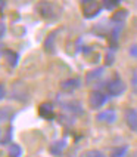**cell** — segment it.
Returning a JSON list of instances; mask_svg holds the SVG:
<instances>
[{
	"label": "cell",
	"instance_id": "6da1fadb",
	"mask_svg": "<svg viewBox=\"0 0 137 157\" xmlns=\"http://www.w3.org/2000/svg\"><path fill=\"white\" fill-rule=\"evenodd\" d=\"M35 12L40 15L41 18L44 19H55V18L58 17V10H56V6L49 2V0H40L38 3H37V6H35Z\"/></svg>",
	"mask_w": 137,
	"mask_h": 157
},
{
	"label": "cell",
	"instance_id": "7a4b0ae2",
	"mask_svg": "<svg viewBox=\"0 0 137 157\" xmlns=\"http://www.w3.org/2000/svg\"><path fill=\"white\" fill-rule=\"evenodd\" d=\"M81 9H83V17L90 19V18L97 17L102 10V6L99 5L97 0H92V2H86V3H81Z\"/></svg>",
	"mask_w": 137,
	"mask_h": 157
},
{
	"label": "cell",
	"instance_id": "3957f363",
	"mask_svg": "<svg viewBox=\"0 0 137 157\" xmlns=\"http://www.w3.org/2000/svg\"><path fill=\"white\" fill-rule=\"evenodd\" d=\"M60 105L65 111H68L71 116H81L84 113V108L80 101L77 99H68V101H60Z\"/></svg>",
	"mask_w": 137,
	"mask_h": 157
},
{
	"label": "cell",
	"instance_id": "277c9868",
	"mask_svg": "<svg viewBox=\"0 0 137 157\" xmlns=\"http://www.w3.org/2000/svg\"><path fill=\"white\" fill-rule=\"evenodd\" d=\"M125 83L121 80L120 77H115L112 78L111 82L108 83V86H106V90H108V94L111 96H120L122 95L124 92H125Z\"/></svg>",
	"mask_w": 137,
	"mask_h": 157
},
{
	"label": "cell",
	"instance_id": "5b68a950",
	"mask_svg": "<svg viewBox=\"0 0 137 157\" xmlns=\"http://www.w3.org/2000/svg\"><path fill=\"white\" fill-rule=\"evenodd\" d=\"M106 101H108V96L100 90H94L88 96V105H90L92 110H99L100 107L106 104Z\"/></svg>",
	"mask_w": 137,
	"mask_h": 157
},
{
	"label": "cell",
	"instance_id": "8992f818",
	"mask_svg": "<svg viewBox=\"0 0 137 157\" xmlns=\"http://www.w3.org/2000/svg\"><path fill=\"white\" fill-rule=\"evenodd\" d=\"M124 117H125V123L128 124V128L131 131H137V110L136 108H127L125 113H124Z\"/></svg>",
	"mask_w": 137,
	"mask_h": 157
},
{
	"label": "cell",
	"instance_id": "52a82bcc",
	"mask_svg": "<svg viewBox=\"0 0 137 157\" xmlns=\"http://www.w3.org/2000/svg\"><path fill=\"white\" fill-rule=\"evenodd\" d=\"M81 86V80L78 77H74V78H67V80H63L62 83H60V89L63 90V92H74L75 89Z\"/></svg>",
	"mask_w": 137,
	"mask_h": 157
},
{
	"label": "cell",
	"instance_id": "ba28073f",
	"mask_svg": "<svg viewBox=\"0 0 137 157\" xmlns=\"http://www.w3.org/2000/svg\"><path fill=\"white\" fill-rule=\"evenodd\" d=\"M97 122L100 123H106V124H112V123L117 122V113L114 110H105V111H100L97 114Z\"/></svg>",
	"mask_w": 137,
	"mask_h": 157
},
{
	"label": "cell",
	"instance_id": "9c48e42d",
	"mask_svg": "<svg viewBox=\"0 0 137 157\" xmlns=\"http://www.w3.org/2000/svg\"><path fill=\"white\" fill-rule=\"evenodd\" d=\"M38 114H40V117H43L46 120H52L55 117V108L49 102H43L38 107Z\"/></svg>",
	"mask_w": 137,
	"mask_h": 157
},
{
	"label": "cell",
	"instance_id": "30bf717a",
	"mask_svg": "<svg viewBox=\"0 0 137 157\" xmlns=\"http://www.w3.org/2000/svg\"><path fill=\"white\" fill-rule=\"evenodd\" d=\"M59 33V30H55V31H52L50 34L46 37V40H44V51L47 53H55V48H56V44H55V42H56V34Z\"/></svg>",
	"mask_w": 137,
	"mask_h": 157
},
{
	"label": "cell",
	"instance_id": "8fae6325",
	"mask_svg": "<svg viewBox=\"0 0 137 157\" xmlns=\"http://www.w3.org/2000/svg\"><path fill=\"white\" fill-rule=\"evenodd\" d=\"M103 74H105V68H103V67H100V68H94V70L88 71L87 76H86L87 85H93V83H96V82H99V78L102 77Z\"/></svg>",
	"mask_w": 137,
	"mask_h": 157
},
{
	"label": "cell",
	"instance_id": "7c38bea8",
	"mask_svg": "<svg viewBox=\"0 0 137 157\" xmlns=\"http://www.w3.org/2000/svg\"><path fill=\"white\" fill-rule=\"evenodd\" d=\"M67 141L65 140H58V141H55L53 144L50 145V153L53 154V156H60L63 151H65V148H67Z\"/></svg>",
	"mask_w": 137,
	"mask_h": 157
},
{
	"label": "cell",
	"instance_id": "4fadbf2b",
	"mask_svg": "<svg viewBox=\"0 0 137 157\" xmlns=\"http://www.w3.org/2000/svg\"><path fill=\"white\" fill-rule=\"evenodd\" d=\"M127 17H128V10H127V9H118V10L114 12L111 21L112 22H115L117 25H122L124 21L127 19Z\"/></svg>",
	"mask_w": 137,
	"mask_h": 157
},
{
	"label": "cell",
	"instance_id": "5bb4252c",
	"mask_svg": "<svg viewBox=\"0 0 137 157\" xmlns=\"http://www.w3.org/2000/svg\"><path fill=\"white\" fill-rule=\"evenodd\" d=\"M5 55H6V59H8L9 65L10 67H16L18 65V59H19V55L16 52H13V51H5Z\"/></svg>",
	"mask_w": 137,
	"mask_h": 157
},
{
	"label": "cell",
	"instance_id": "9a60e30c",
	"mask_svg": "<svg viewBox=\"0 0 137 157\" xmlns=\"http://www.w3.org/2000/svg\"><path fill=\"white\" fill-rule=\"evenodd\" d=\"M127 151H128V147H127V145L115 147V148L111 150V157H125L127 156Z\"/></svg>",
	"mask_w": 137,
	"mask_h": 157
},
{
	"label": "cell",
	"instance_id": "2e32d148",
	"mask_svg": "<svg viewBox=\"0 0 137 157\" xmlns=\"http://www.w3.org/2000/svg\"><path fill=\"white\" fill-rule=\"evenodd\" d=\"M8 153L10 157H21L22 154V148L18 145V144H10L8 148Z\"/></svg>",
	"mask_w": 137,
	"mask_h": 157
},
{
	"label": "cell",
	"instance_id": "e0dca14e",
	"mask_svg": "<svg viewBox=\"0 0 137 157\" xmlns=\"http://www.w3.org/2000/svg\"><path fill=\"white\" fill-rule=\"evenodd\" d=\"M9 119H12V110L9 107L0 108V122H6Z\"/></svg>",
	"mask_w": 137,
	"mask_h": 157
},
{
	"label": "cell",
	"instance_id": "ac0fdd59",
	"mask_svg": "<svg viewBox=\"0 0 137 157\" xmlns=\"http://www.w3.org/2000/svg\"><path fill=\"white\" fill-rule=\"evenodd\" d=\"M120 2L121 0H102V6L105 9H108V10H114L120 5Z\"/></svg>",
	"mask_w": 137,
	"mask_h": 157
},
{
	"label": "cell",
	"instance_id": "d6986e66",
	"mask_svg": "<svg viewBox=\"0 0 137 157\" xmlns=\"http://www.w3.org/2000/svg\"><path fill=\"white\" fill-rule=\"evenodd\" d=\"M58 119H59V123L65 124V126H69L74 123V116H59Z\"/></svg>",
	"mask_w": 137,
	"mask_h": 157
},
{
	"label": "cell",
	"instance_id": "ffe728a7",
	"mask_svg": "<svg viewBox=\"0 0 137 157\" xmlns=\"http://www.w3.org/2000/svg\"><path fill=\"white\" fill-rule=\"evenodd\" d=\"M86 157H106V156L99 150H88L86 153Z\"/></svg>",
	"mask_w": 137,
	"mask_h": 157
},
{
	"label": "cell",
	"instance_id": "44dd1931",
	"mask_svg": "<svg viewBox=\"0 0 137 157\" xmlns=\"http://www.w3.org/2000/svg\"><path fill=\"white\" fill-rule=\"evenodd\" d=\"M5 34H6V24L0 22V40L5 37Z\"/></svg>",
	"mask_w": 137,
	"mask_h": 157
},
{
	"label": "cell",
	"instance_id": "7402d4cb",
	"mask_svg": "<svg viewBox=\"0 0 137 157\" xmlns=\"http://www.w3.org/2000/svg\"><path fill=\"white\" fill-rule=\"evenodd\" d=\"M5 96H6V87L3 83H0V101L5 99Z\"/></svg>",
	"mask_w": 137,
	"mask_h": 157
},
{
	"label": "cell",
	"instance_id": "603a6c76",
	"mask_svg": "<svg viewBox=\"0 0 137 157\" xmlns=\"http://www.w3.org/2000/svg\"><path fill=\"white\" fill-rule=\"evenodd\" d=\"M130 55L134 56V58H137V44H133V46L130 48Z\"/></svg>",
	"mask_w": 137,
	"mask_h": 157
},
{
	"label": "cell",
	"instance_id": "cb8c5ba5",
	"mask_svg": "<svg viewBox=\"0 0 137 157\" xmlns=\"http://www.w3.org/2000/svg\"><path fill=\"white\" fill-rule=\"evenodd\" d=\"M112 62H114V56H112V53H108L106 55V65H111Z\"/></svg>",
	"mask_w": 137,
	"mask_h": 157
},
{
	"label": "cell",
	"instance_id": "d4e9b609",
	"mask_svg": "<svg viewBox=\"0 0 137 157\" xmlns=\"http://www.w3.org/2000/svg\"><path fill=\"white\" fill-rule=\"evenodd\" d=\"M5 3H6L5 0H0V10H2L3 8H5Z\"/></svg>",
	"mask_w": 137,
	"mask_h": 157
},
{
	"label": "cell",
	"instance_id": "484cf974",
	"mask_svg": "<svg viewBox=\"0 0 137 157\" xmlns=\"http://www.w3.org/2000/svg\"><path fill=\"white\" fill-rule=\"evenodd\" d=\"M131 157H137V151H136V153H133V154H131Z\"/></svg>",
	"mask_w": 137,
	"mask_h": 157
},
{
	"label": "cell",
	"instance_id": "4316f807",
	"mask_svg": "<svg viewBox=\"0 0 137 157\" xmlns=\"http://www.w3.org/2000/svg\"><path fill=\"white\" fill-rule=\"evenodd\" d=\"M86 2H92V0H81V3H86Z\"/></svg>",
	"mask_w": 137,
	"mask_h": 157
},
{
	"label": "cell",
	"instance_id": "83f0119b",
	"mask_svg": "<svg viewBox=\"0 0 137 157\" xmlns=\"http://www.w3.org/2000/svg\"><path fill=\"white\" fill-rule=\"evenodd\" d=\"M0 140H2V131H0Z\"/></svg>",
	"mask_w": 137,
	"mask_h": 157
}]
</instances>
